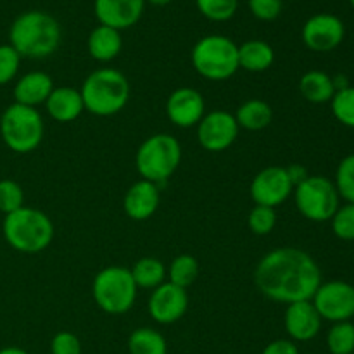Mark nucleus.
Masks as SVG:
<instances>
[{"instance_id":"obj_15","label":"nucleus","mask_w":354,"mask_h":354,"mask_svg":"<svg viewBox=\"0 0 354 354\" xmlns=\"http://www.w3.org/2000/svg\"><path fill=\"white\" fill-rule=\"evenodd\" d=\"M206 114V102L199 90L182 86L169 93L166 100V116L175 127L192 128L199 124Z\"/></svg>"},{"instance_id":"obj_9","label":"nucleus","mask_w":354,"mask_h":354,"mask_svg":"<svg viewBox=\"0 0 354 354\" xmlns=\"http://www.w3.org/2000/svg\"><path fill=\"white\" fill-rule=\"evenodd\" d=\"M292 196L297 211L306 220L315 221V223L330 221L335 211L341 206L339 204L341 197H339L334 182L322 175L308 176L303 183L294 187Z\"/></svg>"},{"instance_id":"obj_4","label":"nucleus","mask_w":354,"mask_h":354,"mask_svg":"<svg viewBox=\"0 0 354 354\" xmlns=\"http://www.w3.org/2000/svg\"><path fill=\"white\" fill-rule=\"evenodd\" d=\"M3 239L17 252L37 254L45 251L54 239V225L44 211L23 206L6 214L2 225Z\"/></svg>"},{"instance_id":"obj_11","label":"nucleus","mask_w":354,"mask_h":354,"mask_svg":"<svg viewBox=\"0 0 354 354\" xmlns=\"http://www.w3.org/2000/svg\"><path fill=\"white\" fill-rule=\"evenodd\" d=\"M239 130L234 114L223 109L211 111L197 124V140L206 151L223 152L237 140Z\"/></svg>"},{"instance_id":"obj_20","label":"nucleus","mask_w":354,"mask_h":354,"mask_svg":"<svg viewBox=\"0 0 354 354\" xmlns=\"http://www.w3.org/2000/svg\"><path fill=\"white\" fill-rule=\"evenodd\" d=\"M45 109H47L48 116L57 123H71L76 118L82 116L85 106H83L80 90L73 88V86H57L48 95Z\"/></svg>"},{"instance_id":"obj_36","label":"nucleus","mask_w":354,"mask_h":354,"mask_svg":"<svg viewBox=\"0 0 354 354\" xmlns=\"http://www.w3.org/2000/svg\"><path fill=\"white\" fill-rule=\"evenodd\" d=\"M52 354H82V342L73 332H57L50 341Z\"/></svg>"},{"instance_id":"obj_38","label":"nucleus","mask_w":354,"mask_h":354,"mask_svg":"<svg viewBox=\"0 0 354 354\" xmlns=\"http://www.w3.org/2000/svg\"><path fill=\"white\" fill-rule=\"evenodd\" d=\"M261 354H299L297 344L290 339H277V341L270 342Z\"/></svg>"},{"instance_id":"obj_40","label":"nucleus","mask_w":354,"mask_h":354,"mask_svg":"<svg viewBox=\"0 0 354 354\" xmlns=\"http://www.w3.org/2000/svg\"><path fill=\"white\" fill-rule=\"evenodd\" d=\"M332 82H334V86H335V92H339V90H344L349 86V80L346 75H335L332 76Z\"/></svg>"},{"instance_id":"obj_22","label":"nucleus","mask_w":354,"mask_h":354,"mask_svg":"<svg viewBox=\"0 0 354 354\" xmlns=\"http://www.w3.org/2000/svg\"><path fill=\"white\" fill-rule=\"evenodd\" d=\"M275 52L268 41L249 40L239 45V68L249 73H263L272 68Z\"/></svg>"},{"instance_id":"obj_31","label":"nucleus","mask_w":354,"mask_h":354,"mask_svg":"<svg viewBox=\"0 0 354 354\" xmlns=\"http://www.w3.org/2000/svg\"><path fill=\"white\" fill-rule=\"evenodd\" d=\"M196 6L204 17L221 23L234 17L239 0H196Z\"/></svg>"},{"instance_id":"obj_6","label":"nucleus","mask_w":354,"mask_h":354,"mask_svg":"<svg viewBox=\"0 0 354 354\" xmlns=\"http://www.w3.org/2000/svg\"><path fill=\"white\" fill-rule=\"evenodd\" d=\"M182 161V145L173 135L156 133L142 142L135 154V166L142 180L162 183L171 178Z\"/></svg>"},{"instance_id":"obj_29","label":"nucleus","mask_w":354,"mask_h":354,"mask_svg":"<svg viewBox=\"0 0 354 354\" xmlns=\"http://www.w3.org/2000/svg\"><path fill=\"white\" fill-rule=\"evenodd\" d=\"M332 114L341 124L348 128H354V86L339 90L334 93L330 100Z\"/></svg>"},{"instance_id":"obj_43","label":"nucleus","mask_w":354,"mask_h":354,"mask_svg":"<svg viewBox=\"0 0 354 354\" xmlns=\"http://www.w3.org/2000/svg\"><path fill=\"white\" fill-rule=\"evenodd\" d=\"M349 2H351V6L354 7V0H349Z\"/></svg>"},{"instance_id":"obj_21","label":"nucleus","mask_w":354,"mask_h":354,"mask_svg":"<svg viewBox=\"0 0 354 354\" xmlns=\"http://www.w3.org/2000/svg\"><path fill=\"white\" fill-rule=\"evenodd\" d=\"M86 47H88L90 57L99 62H109L120 55L123 40H121V33L118 30L99 24L88 35Z\"/></svg>"},{"instance_id":"obj_16","label":"nucleus","mask_w":354,"mask_h":354,"mask_svg":"<svg viewBox=\"0 0 354 354\" xmlns=\"http://www.w3.org/2000/svg\"><path fill=\"white\" fill-rule=\"evenodd\" d=\"M322 317L311 301H297L287 304L283 325L290 341L308 342L317 337L322 330Z\"/></svg>"},{"instance_id":"obj_14","label":"nucleus","mask_w":354,"mask_h":354,"mask_svg":"<svg viewBox=\"0 0 354 354\" xmlns=\"http://www.w3.org/2000/svg\"><path fill=\"white\" fill-rule=\"evenodd\" d=\"M189 308V294L187 289L165 282L156 287L149 299V313L152 320L161 325H171L178 322Z\"/></svg>"},{"instance_id":"obj_37","label":"nucleus","mask_w":354,"mask_h":354,"mask_svg":"<svg viewBox=\"0 0 354 354\" xmlns=\"http://www.w3.org/2000/svg\"><path fill=\"white\" fill-rule=\"evenodd\" d=\"M249 9L256 19L273 21L282 12V0H249Z\"/></svg>"},{"instance_id":"obj_1","label":"nucleus","mask_w":354,"mask_h":354,"mask_svg":"<svg viewBox=\"0 0 354 354\" xmlns=\"http://www.w3.org/2000/svg\"><path fill=\"white\" fill-rule=\"evenodd\" d=\"M254 283L263 296L275 303L311 301L322 283V270L303 249L279 248L258 263Z\"/></svg>"},{"instance_id":"obj_18","label":"nucleus","mask_w":354,"mask_h":354,"mask_svg":"<svg viewBox=\"0 0 354 354\" xmlns=\"http://www.w3.org/2000/svg\"><path fill=\"white\" fill-rule=\"evenodd\" d=\"M159 203H161V192L158 183L138 180L124 194L123 207L130 220L144 221L158 211Z\"/></svg>"},{"instance_id":"obj_27","label":"nucleus","mask_w":354,"mask_h":354,"mask_svg":"<svg viewBox=\"0 0 354 354\" xmlns=\"http://www.w3.org/2000/svg\"><path fill=\"white\" fill-rule=\"evenodd\" d=\"M166 277H168V282L175 283L182 289H189L199 277V263L190 254L176 256L169 268L166 270Z\"/></svg>"},{"instance_id":"obj_24","label":"nucleus","mask_w":354,"mask_h":354,"mask_svg":"<svg viewBox=\"0 0 354 354\" xmlns=\"http://www.w3.org/2000/svg\"><path fill=\"white\" fill-rule=\"evenodd\" d=\"M299 92L308 102L325 104L332 100L335 93V86L330 75L313 69V71H308L301 76Z\"/></svg>"},{"instance_id":"obj_5","label":"nucleus","mask_w":354,"mask_h":354,"mask_svg":"<svg viewBox=\"0 0 354 354\" xmlns=\"http://www.w3.org/2000/svg\"><path fill=\"white\" fill-rule=\"evenodd\" d=\"M192 66L203 78L223 82L239 71V45L223 35H207L192 48Z\"/></svg>"},{"instance_id":"obj_34","label":"nucleus","mask_w":354,"mask_h":354,"mask_svg":"<svg viewBox=\"0 0 354 354\" xmlns=\"http://www.w3.org/2000/svg\"><path fill=\"white\" fill-rule=\"evenodd\" d=\"M248 225L254 235H268L277 225L275 209L266 206H254L249 213Z\"/></svg>"},{"instance_id":"obj_32","label":"nucleus","mask_w":354,"mask_h":354,"mask_svg":"<svg viewBox=\"0 0 354 354\" xmlns=\"http://www.w3.org/2000/svg\"><path fill=\"white\" fill-rule=\"evenodd\" d=\"M24 206V192L17 182L10 178L0 180V213L10 214Z\"/></svg>"},{"instance_id":"obj_28","label":"nucleus","mask_w":354,"mask_h":354,"mask_svg":"<svg viewBox=\"0 0 354 354\" xmlns=\"http://www.w3.org/2000/svg\"><path fill=\"white\" fill-rule=\"evenodd\" d=\"M327 348L330 354H353L354 353V324L339 322L330 327L327 334Z\"/></svg>"},{"instance_id":"obj_25","label":"nucleus","mask_w":354,"mask_h":354,"mask_svg":"<svg viewBox=\"0 0 354 354\" xmlns=\"http://www.w3.org/2000/svg\"><path fill=\"white\" fill-rule=\"evenodd\" d=\"M131 279H133L137 289H152L165 283L166 266L158 258H140L130 268Z\"/></svg>"},{"instance_id":"obj_2","label":"nucleus","mask_w":354,"mask_h":354,"mask_svg":"<svg viewBox=\"0 0 354 354\" xmlns=\"http://www.w3.org/2000/svg\"><path fill=\"white\" fill-rule=\"evenodd\" d=\"M10 47L28 59H44L54 54L61 44V26L50 14L28 10L14 19L9 30Z\"/></svg>"},{"instance_id":"obj_10","label":"nucleus","mask_w":354,"mask_h":354,"mask_svg":"<svg viewBox=\"0 0 354 354\" xmlns=\"http://www.w3.org/2000/svg\"><path fill=\"white\" fill-rule=\"evenodd\" d=\"M311 303L317 308L322 320L339 324L351 322L354 317V286L344 280H330L322 282Z\"/></svg>"},{"instance_id":"obj_7","label":"nucleus","mask_w":354,"mask_h":354,"mask_svg":"<svg viewBox=\"0 0 354 354\" xmlns=\"http://www.w3.org/2000/svg\"><path fill=\"white\" fill-rule=\"evenodd\" d=\"M44 118L38 109L10 104L0 118V135L10 151L17 154L33 152L44 140Z\"/></svg>"},{"instance_id":"obj_26","label":"nucleus","mask_w":354,"mask_h":354,"mask_svg":"<svg viewBox=\"0 0 354 354\" xmlns=\"http://www.w3.org/2000/svg\"><path fill=\"white\" fill-rule=\"evenodd\" d=\"M128 353L130 354H168V344L161 332L149 327L133 330L128 337Z\"/></svg>"},{"instance_id":"obj_19","label":"nucleus","mask_w":354,"mask_h":354,"mask_svg":"<svg viewBox=\"0 0 354 354\" xmlns=\"http://www.w3.org/2000/svg\"><path fill=\"white\" fill-rule=\"evenodd\" d=\"M54 82L44 71H30L21 76L14 85V100L21 106L35 107L47 102L48 95L54 90Z\"/></svg>"},{"instance_id":"obj_35","label":"nucleus","mask_w":354,"mask_h":354,"mask_svg":"<svg viewBox=\"0 0 354 354\" xmlns=\"http://www.w3.org/2000/svg\"><path fill=\"white\" fill-rule=\"evenodd\" d=\"M21 55L10 45H0V86L16 78L19 71Z\"/></svg>"},{"instance_id":"obj_17","label":"nucleus","mask_w":354,"mask_h":354,"mask_svg":"<svg viewBox=\"0 0 354 354\" xmlns=\"http://www.w3.org/2000/svg\"><path fill=\"white\" fill-rule=\"evenodd\" d=\"M145 0H95L93 10L104 26L121 31L138 23Z\"/></svg>"},{"instance_id":"obj_3","label":"nucleus","mask_w":354,"mask_h":354,"mask_svg":"<svg viewBox=\"0 0 354 354\" xmlns=\"http://www.w3.org/2000/svg\"><path fill=\"white\" fill-rule=\"evenodd\" d=\"M82 99L85 111L107 118L121 113L130 99V83L127 76L114 68H100L90 73L83 82Z\"/></svg>"},{"instance_id":"obj_42","label":"nucleus","mask_w":354,"mask_h":354,"mask_svg":"<svg viewBox=\"0 0 354 354\" xmlns=\"http://www.w3.org/2000/svg\"><path fill=\"white\" fill-rule=\"evenodd\" d=\"M147 2H151L152 6H168L173 0H147Z\"/></svg>"},{"instance_id":"obj_23","label":"nucleus","mask_w":354,"mask_h":354,"mask_svg":"<svg viewBox=\"0 0 354 354\" xmlns=\"http://www.w3.org/2000/svg\"><path fill=\"white\" fill-rule=\"evenodd\" d=\"M234 116L237 120L239 128H244V130L249 131H259L270 127V123L273 121V109L265 100L251 99L245 100Z\"/></svg>"},{"instance_id":"obj_12","label":"nucleus","mask_w":354,"mask_h":354,"mask_svg":"<svg viewBox=\"0 0 354 354\" xmlns=\"http://www.w3.org/2000/svg\"><path fill=\"white\" fill-rule=\"evenodd\" d=\"M294 192V185L282 166L261 169L251 182V197L256 206L273 207L286 203Z\"/></svg>"},{"instance_id":"obj_44","label":"nucleus","mask_w":354,"mask_h":354,"mask_svg":"<svg viewBox=\"0 0 354 354\" xmlns=\"http://www.w3.org/2000/svg\"><path fill=\"white\" fill-rule=\"evenodd\" d=\"M353 354H354V353H353Z\"/></svg>"},{"instance_id":"obj_39","label":"nucleus","mask_w":354,"mask_h":354,"mask_svg":"<svg viewBox=\"0 0 354 354\" xmlns=\"http://www.w3.org/2000/svg\"><path fill=\"white\" fill-rule=\"evenodd\" d=\"M286 171H287V175H289L290 182H292L294 187H297L299 183H303L304 180L310 176V173H308V169L304 168L303 165H290V166H287Z\"/></svg>"},{"instance_id":"obj_13","label":"nucleus","mask_w":354,"mask_h":354,"mask_svg":"<svg viewBox=\"0 0 354 354\" xmlns=\"http://www.w3.org/2000/svg\"><path fill=\"white\" fill-rule=\"evenodd\" d=\"M346 35L344 23L334 14L311 16L303 26L304 45L313 52H330L342 44Z\"/></svg>"},{"instance_id":"obj_30","label":"nucleus","mask_w":354,"mask_h":354,"mask_svg":"<svg viewBox=\"0 0 354 354\" xmlns=\"http://www.w3.org/2000/svg\"><path fill=\"white\" fill-rule=\"evenodd\" d=\"M334 185L337 189L339 197H342L346 203L354 204V154L346 156L339 162Z\"/></svg>"},{"instance_id":"obj_41","label":"nucleus","mask_w":354,"mask_h":354,"mask_svg":"<svg viewBox=\"0 0 354 354\" xmlns=\"http://www.w3.org/2000/svg\"><path fill=\"white\" fill-rule=\"evenodd\" d=\"M0 354H30V353L24 351V349L21 348H16V346H10V348L0 349Z\"/></svg>"},{"instance_id":"obj_8","label":"nucleus","mask_w":354,"mask_h":354,"mask_svg":"<svg viewBox=\"0 0 354 354\" xmlns=\"http://www.w3.org/2000/svg\"><path fill=\"white\" fill-rule=\"evenodd\" d=\"M92 296L97 306L109 315H123L131 310L137 299V286L130 268L107 266L100 270L92 283Z\"/></svg>"},{"instance_id":"obj_33","label":"nucleus","mask_w":354,"mask_h":354,"mask_svg":"<svg viewBox=\"0 0 354 354\" xmlns=\"http://www.w3.org/2000/svg\"><path fill=\"white\" fill-rule=\"evenodd\" d=\"M330 223L335 237L348 242L354 241V204L346 203L344 206H339Z\"/></svg>"}]
</instances>
